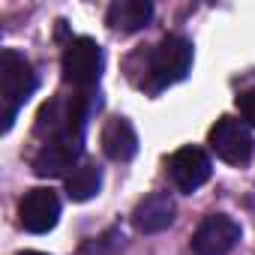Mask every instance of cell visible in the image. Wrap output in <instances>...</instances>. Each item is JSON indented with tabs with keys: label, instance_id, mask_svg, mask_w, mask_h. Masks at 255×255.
<instances>
[{
	"label": "cell",
	"instance_id": "1",
	"mask_svg": "<svg viewBox=\"0 0 255 255\" xmlns=\"http://www.w3.org/2000/svg\"><path fill=\"white\" fill-rule=\"evenodd\" d=\"M36 90V72L30 60L15 51L3 48L0 54V105H3V132H9V126L15 123L18 111Z\"/></svg>",
	"mask_w": 255,
	"mask_h": 255
},
{
	"label": "cell",
	"instance_id": "2",
	"mask_svg": "<svg viewBox=\"0 0 255 255\" xmlns=\"http://www.w3.org/2000/svg\"><path fill=\"white\" fill-rule=\"evenodd\" d=\"M192 66V42L186 36H165L153 54H150V66H147V90L159 93L177 81L186 78Z\"/></svg>",
	"mask_w": 255,
	"mask_h": 255
},
{
	"label": "cell",
	"instance_id": "3",
	"mask_svg": "<svg viewBox=\"0 0 255 255\" xmlns=\"http://www.w3.org/2000/svg\"><path fill=\"white\" fill-rule=\"evenodd\" d=\"M63 78L72 87H93L102 75V48L96 45V39L90 36H78L66 45L63 60H60Z\"/></svg>",
	"mask_w": 255,
	"mask_h": 255
},
{
	"label": "cell",
	"instance_id": "4",
	"mask_svg": "<svg viewBox=\"0 0 255 255\" xmlns=\"http://www.w3.org/2000/svg\"><path fill=\"white\" fill-rule=\"evenodd\" d=\"M207 141H210V150L228 165H246L252 156V147H255L249 129L234 117H219L207 135Z\"/></svg>",
	"mask_w": 255,
	"mask_h": 255
},
{
	"label": "cell",
	"instance_id": "5",
	"mask_svg": "<svg viewBox=\"0 0 255 255\" xmlns=\"http://www.w3.org/2000/svg\"><path fill=\"white\" fill-rule=\"evenodd\" d=\"M237 240H240V225L225 213H213L195 228L192 252L195 255H228L237 246Z\"/></svg>",
	"mask_w": 255,
	"mask_h": 255
},
{
	"label": "cell",
	"instance_id": "6",
	"mask_svg": "<svg viewBox=\"0 0 255 255\" xmlns=\"http://www.w3.org/2000/svg\"><path fill=\"white\" fill-rule=\"evenodd\" d=\"M210 156L201 147H180L168 159V174L180 192H195L198 186H204L210 180Z\"/></svg>",
	"mask_w": 255,
	"mask_h": 255
},
{
	"label": "cell",
	"instance_id": "7",
	"mask_svg": "<svg viewBox=\"0 0 255 255\" xmlns=\"http://www.w3.org/2000/svg\"><path fill=\"white\" fill-rule=\"evenodd\" d=\"M57 216H60V198H57V192L42 189V186L24 192V198L18 204V219H21V225L30 234L51 231L57 225Z\"/></svg>",
	"mask_w": 255,
	"mask_h": 255
},
{
	"label": "cell",
	"instance_id": "8",
	"mask_svg": "<svg viewBox=\"0 0 255 255\" xmlns=\"http://www.w3.org/2000/svg\"><path fill=\"white\" fill-rule=\"evenodd\" d=\"M171 222H174V198L168 192H150L132 210V225L141 234H156Z\"/></svg>",
	"mask_w": 255,
	"mask_h": 255
},
{
	"label": "cell",
	"instance_id": "9",
	"mask_svg": "<svg viewBox=\"0 0 255 255\" xmlns=\"http://www.w3.org/2000/svg\"><path fill=\"white\" fill-rule=\"evenodd\" d=\"M102 150L114 162H129L138 153V135L126 117H111L102 126Z\"/></svg>",
	"mask_w": 255,
	"mask_h": 255
},
{
	"label": "cell",
	"instance_id": "10",
	"mask_svg": "<svg viewBox=\"0 0 255 255\" xmlns=\"http://www.w3.org/2000/svg\"><path fill=\"white\" fill-rule=\"evenodd\" d=\"M153 18V3L147 0H117L108 6V24L120 33H135Z\"/></svg>",
	"mask_w": 255,
	"mask_h": 255
},
{
	"label": "cell",
	"instance_id": "11",
	"mask_svg": "<svg viewBox=\"0 0 255 255\" xmlns=\"http://www.w3.org/2000/svg\"><path fill=\"white\" fill-rule=\"evenodd\" d=\"M102 189V171L96 165H75L66 174V192L72 201H90Z\"/></svg>",
	"mask_w": 255,
	"mask_h": 255
},
{
	"label": "cell",
	"instance_id": "12",
	"mask_svg": "<svg viewBox=\"0 0 255 255\" xmlns=\"http://www.w3.org/2000/svg\"><path fill=\"white\" fill-rule=\"evenodd\" d=\"M237 108H240L243 120H246L249 126H255V87H252V90H243V93L237 96Z\"/></svg>",
	"mask_w": 255,
	"mask_h": 255
},
{
	"label": "cell",
	"instance_id": "13",
	"mask_svg": "<svg viewBox=\"0 0 255 255\" xmlns=\"http://www.w3.org/2000/svg\"><path fill=\"white\" fill-rule=\"evenodd\" d=\"M18 255H45V252H18Z\"/></svg>",
	"mask_w": 255,
	"mask_h": 255
}]
</instances>
